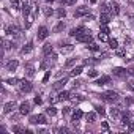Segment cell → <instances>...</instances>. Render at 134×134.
Masks as SVG:
<instances>
[{"instance_id":"6da1fadb","label":"cell","mask_w":134,"mask_h":134,"mask_svg":"<svg viewBox=\"0 0 134 134\" xmlns=\"http://www.w3.org/2000/svg\"><path fill=\"white\" fill-rule=\"evenodd\" d=\"M101 98H103V101H106V103H114V101L118 100V93L114 92V90H109V92H104L101 95Z\"/></svg>"},{"instance_id":"7a4b0ae2","label":"cell","mask_w":134,"mask_h":134,"mask_svg":"<svg viewBox=\"0 0 134 134\" xmlns=\"http://www.w3.org/2000/svg\"><path fill=\"white\" fill-rule=\"evenodd\" d=\"M19 87H21V92L22 93H28V92H32L33 88V85L30 80H25V79H21L19 80Z\"/></svg>"},{"instance_id":"3957f363","label":"cell","mask_w":134,"mask_h":134,"mask_svg":"<svg viewBox=\"0 0 134 134\" xmlns=\"http://www.w3.org/2000/svg\"><path fill=\"white\" fill-rule=\"evenodd\" d=\"M30 123L32 125H44V123H48V121H46V115L44 114L33 115V117H30Z\"/></svg>"},{"instance_id":"277c9868","label":"cell","mask_w":134,"mask_h":134,"mask_svg":"<svg viewBox=\"0 0 134 134\" xmlns=\"http://www.w3.org/2000/svg\"><path fill=\"white\" fill-rule=\"evenodd\" d=\"M76 39H77L79 43H90V41H92V33H90V30H87V32H84L82 35L76 36Z\"/></svg>"},{"instance_id":"5b68a950","label":"cell","mask_w":134,"mask_h":134,"mask_svg":"<svg viewBox=\"0 0 134 134\" xmlns=\"http://www.w3.org/2000/svg\"><path fill=\"white\" fill-rule=\"evenodd\" d=\"M48 35H49V30H48V27H39L38 28V41H43V39L48 38Z\"/></svg>"},{"instance_id":"8992f818","label":"cell","mask_w":134,"mask_h":134,"mask_svg":"<svg viewBox=\"0 0 134 134\" xmlns=\"http://www.w3.org/2000/svg\"><path fill=\"white\" fill-rule=\"evenodd\" d=\"M5 32H7V35H11V36H19V35H21V30L16 25H8Z\"/></svg>"},{"instance_id":"52a82bcc","label":"cell","mask_w":134,"mask_h":134,"mask_svg":"<svg viewBox=\"0 0 134 134\" xmlns=\"http://www.w3.org/2000/svg\"><path fill=\"white\" fill-rule=\"evenodd\" d=\"M88 30V28H85V27H74V28H71V32H69V35H71V36H79V35H82L84 32H87Z\"/></svg>"},{"instance_id":"ba28073f","label":"cell","mask_w":134,"mask_h":134,"mask_svg":"<svg viewBox=\"0 0 134 134\" xmlns=\"http://www.w3.org/2000/svg\"><path fill=\"white\" fill-rule=\"evenodd\" d=\"M28 112H30V104L25 101V103H22L21 106H19V114L21 115H27Z\"/></svg>"},{"instance_id":"9c48e42d","label":"cell","mask_w":134,"mask_h":134,"mask_svg":"<svg viewBox=\"0 0 134 134\" xmlns=\"http://www.w3.org/2000/svg\"><path fill=\"white\" fill-rule=\"evenodd\" d=\"M112 71H114V76H117V77H126V74H128V71H126V69L125 68H114L112 69Z\"/></svg>"},{"instance_id":"30bf717a","label":"cell","mask_w":134,"mask_h":134,"mask_svg":"<svg viewBox=\"0 0 134 134\" xmlns=\"http://www.w3.org/2000/svg\"><path fill=\"white\" fill-rule=\"evenodd\" d=\"M82 110H80V109H76L74 110V112H73V115H71V120H73V123H77V121L80 120V118H82Z\"/></svg>"},{"instance_id":"8fae6325","label":"cell","mask_w":134,"mask_h":134,"mask_svg":"<svg viewBox=\"0 0 134 134\" xmlns=\"http://www.w3.org/2000/svg\"><path fill=\"white\" fill-rule=\"evenodd\" d=\"M30 11H32V8H30V3H28L27 0H25V2H22V14H24V17H27L28 14H32Z\"/></svg>"},{"instance_id":"7c38bea8","label":"cell","mask_w":134,"mask_h":134,"mask_svg":"<svg viewBox=\"0 0 134 134\" xmlns=\"http://www.w3.org/2000/svg\"><path fill=\"white\" fill-rule=\"evenodd\" d=\"M14 109H16V103H14V101L7 103V104L3 106V114H10V112H13Z\"/></svg>"},{"instance_id":"4fadbf2b","label":"cell","mask_w":134,"mask_h":134,"mask_svg":"<svg viewBox=\"0 0 134 134\" xmlns=\"http://www.w3.org/2000/svg\"><path fill=\"white\" fill-rule=\"evenodd\" d=\"M85 14H88V8H87V7H80V8L76 10L74 17H82V16H85Z\"/></svg>"},{"instance_id":"5bb4252c","label":"cell","mask_w":134,"mask_h":134,"mask_svg":"<svg viewBox=\"0 0 134 134\" xmlns=\"http://www.w3.org/2000/svg\"><path fill=\"white\" fill-rule=\"evenodd\" d=\"M66 82H68V77H63V79H60V80H57V82L54 84V88H55V90H60V88L65 87Z\"/></svg>"},{"instance_id":"9a60e30c","label":"cell","mask_w":134,"mask_h":134,"mask_svg":"<svg viewBox=\"0 0 134 134\" xmlns=\"http://www.w3.org/2000/svg\"><path fill=\"white\" fill-rule=\"evenodd\" d=\"M25 74L28 76V77H33L35 76V68H33L32 63H27L25 65Z\"/></svg>"},{"instance_id":"2e32d148","label":"cell","mask_w":134,"mask_h":134,"mask_svg":"<svg viewBox=\"0 0 134 134\" xmlns=\"http://www.w3.org/2000/svg\"><path fill=\"white\" fill-rule=\"evenodd\" d=\"M73 51H74V46L73 44H65V46H62V48H60L62 54H69V52H73Z\"/></svg>"},{"instance_id":"e0dca14e","label":"cell","mask_w":134,"mask_h":134,"mask_svg":"<svg viewBox=\"0 0 134 134\" xmlns=\"http://www.w3.org/2000/svg\"><path fill=\"white\" fill-rule=\"evenodd\" d=\"M17 65H19V62H17V60H11V62L7 63V69H8V71H16Z\"/></svg>"},{"instance_id":"ac0fdd59","label":"cell","mask_w":134,"mask_h":134,"mask_svg":"<svg viewBox=\"0 0 134 134\" xmlns=\"http://www.w3.org/2000/svg\"><path fill=\"white\" fill-rule=\"evenodd\" d=\"M32 51H33V43L28 41V43L24 46V48L21 49V54H28V52H32Z\"/></svg>"},{"instance_id":"d6986e66","label":"cell","mask_w":134,"mask_h":134,"mask_svg":"<svg viewBox=\"0 0 134 134\" xmlns=\"http://www.w3.org/2000/svg\"><path fill=\"white\" fill-rule=\"evenodd\" d=\"M109 21H110V13H101V25H106L109 24Z\"/></svg>"},{"instance_id":"ffe728a7","label":"cell","mask_w":134,"mask_h":134,"mask_svg":"<svg viewBox=\"0 0 134 134\" xmlns=\"http://www.w3.org/2000/svg\"><path fill=\"white\" fill-rule=\"evenodd\" d=\"M107 82H110V77H109V76H101V77L98 79L95 84H96V85H106Z\"/></svg>"},{"instance_id":"44dd1931","label":"cell","mask_w":134,"mask_h":134,"mask_svg":"<svg viewBox=\"0 0 134 134\" xmlns=\"http://www.w3.org/2000/svg\"><path fill=\"white\" fill-rule=\"evenodd\" d=\"M52 49H54V46H52V44H44L43 46V54L44 55H49V54H52Z\"/></svg>"},{"instance_id":"7402d4cb","label":"cell","mask_w":134,"mask_h":134,"mask_svg":"<svg viewBox=\"0 0 134 134\" xmlns=\"http://www.w3.org/2000/svg\"><path fill=\"white\" fill-rule=\"evenodd\" d=\"M85 118H87L88 123H95V121H96V114L95 112H88V114L85 115Z\"/></svg>"},{"instance_id":"603a6c76","label":"cell","mask_w":134,"mask_h":134,"mask_svg":"<svg viewBox=\"0 0 134 134\" xmlns=\"http://www.w3.org/2000/svg\"><path fill=\"white\" fill-rule=\"evenodd\" d=\"M84 71V68L82 66H77V68H74V69H71V73H69V76H71V77H76V76H79L80 73Z\"/></svg>"},{"instance_id":"cb8c5ba5","label":"cell","mask_w":134,"mask_h":134,"mask_svg":"<svg viewBox=\"0 0 134 134\" xmlns=\"http://www.w3.org/2000/svg\"><path fill=\"white\" fill-rule=\"evenodd\" d=\"M63 100H69V93H68V92H60V93H59L57 101H63Z\"/></svg>"},{"instance_id":"d4e9b609","label":"cell","mask_w":134,"mask_h":134,"mask_svg":"<svg viewBox=\"0 0 134 134\" xmlns=\"http://www.w3.org/2000/svg\"><path fill=\"white\" fill-rule=\"evenodd\" d=\"M121 123H123V125L129 123V112H123V114H121Z\"/></svg>"},{"instance_id":"484cf974","label":"cell","mask_w":134,"mask_h":134,"mask_svg":"<svg viewBox=\"0 0 134 134\" xmlns=\"http://www.w3.org/2000/svg\"><path fill=\"white\" fill-rule=\"evenodd\" d=\"M63 28H65V22H63V21H60L59 24L55 25V28H54V32H62Z\"/></svg>"},{"instance_id":"4316f807","label":"cell","mask_w":134,"mask_h":134,"mask_svg":"<svg viewBox=\"0 0 134 134\" xmlns=\"http://www.w3.org/2000/svg\"><path fill=\"white\" fill-rule=\"evenodd\" d=\"M109 46L112 49H117L118 48V41H117V39H109Z\"/></svg>"},{"instance_id":"83f0119b","label":"cell","mask_w":134,"mask_h":134,"mask_svg":"<svg viewBox=\"0 0 134 134\" xmlns=\"http://www.w3.org/2000/svg\"><path fill=\"white\" fill-rule=\"evenodd\" d=\"M110 115H112L114 118H118L120 117V110L118 109H112V110H110Z\"/></svg>"},{"instance_id":"f1b7e54d","label":"cell","mask_w":134,"mask_h":134,"mask_svg":"<svg viewBox=\"0 0 134 134\" xmlns=\"http://www.w3.org/2000/svg\"><path fill=\"white\" fill-rule=\"evenodd\" d=\"M43 11H44V14L48 16V17H51L52 14H54V11H52V8H49V7H46V8H44Z\"/></svg>"},{"instance_id":"f546056e","label":"cell","mask_w":134,"mask_h":134,"mask_svg":"<svg viewBox=\"0 0 134 134\" xmlns=\"http://www.w3.org/2000/svg\"><path fill=\"white\" fill-rule=\"evenodd\" d=\"M98 38H100L101 41H107V33H104V32H100V35H98Z\"/></svg>"},{"instance_id":"4dcf8cb0","label":"cell","mask_w":134,"mask_h":134,"mask_svg":"<svg viewBox=\"0 0 134 134\" xmlns=\"http://www.w3.org/2000/svg\"><path fill=\"white\" fill-rule=\"evenodd\" d=\"M46 114L48 115H55L57 110H55V107H49V109H46Z\"/></svg>"},{"instance_id":"1f68e13d","label":"cell","mask_w":134,"mask_h":134,"mask_svg":"<svg viewBox=\"0 0 134 134\" xmlns=\"http://www.w3.org/2000/svg\"><path fill=\"white\" fill-rule=\"evenodd\" d=\"M11 46H13V44H11L8 39H3V48L7 49V51H8V49H11Z\"/></svg>"},{"instance_id":"d6a6232c","label":"cell","mask_w":134,"mask_h":134,"mask_svg":"<svg viewBox=\"0 0 134 134\" xmlns=\"http://www.w3.org/2000/svg\"><path fill=\"white\" fill-rule=\"evenodd\" d=\"M10 2H11V7H13L14 10L19 8V0H10Z\"/></svg>"},{"instance_id":"836d02e7","label":"cell","mask_w":134,"mask_h":134,"mask_svg":"<svg viewBox=\"0 0 134 134\" xmlns=\"http://www.w3.org/2000/svg\"><path fill=\"white\" fill-rule=\"evenodd\" d=\"M57 16H59V17H65L66 16V11L63 10V8H60L59 11H57Z\"/></svg>"},{"instance_id":"e575fe53","label":"cell","mask_w":134,"mask_h":134,"mask_svg":"<svg viewBox=\"0 0 134 134\" xmlns=\"http://www.w3.org/2000/svg\"><path fill=\"white\" fill-rule=\"evenodd\" d=\"M118 5L117 3H112V13H115V14H118Z\"/></svg>"},{"instance_id":"d590c367","label":"cell","mask_w":134,"mask_h":134,"mask_svg":"<svg viewBox=\"0 0 134 134\" xmlns=\"http://www.w3.org/2000/svg\"><path fill=\"white\" fill-rule=\"evenodd\" d=\"M88 49L93 51V52H98V51H100V48H98L96 44H90V46H88Z\"/></svg>"},{"instance_id":"8d00e7d4","label":"cell","mask_w":134,"mask_h":134,"mask_svg":"<svg viewBox=\"0 0 134 134\" xmlns=\"http://www.w3.org/2000/svg\"><path fill=\"white\" fill-rule=\"evenodd\" d=\"M49 77H51V71H48V73L44 74V77H43V82L46 84V82H48V80H49Z\"/></svg>"},{"instance_id":"74e56055","label":"cell","mask_w":134,"mask_h":134,"mask_svg":"<svg viewBox=\"0 0 134 134\" xmlns=\"http://www.w3.org/2000/svg\"><path fill=\"white\" fill-rule=\"evenodd\" d=\"M96 112H98V114H101V115L106 114V112H104V107H101V106H96Z\"/></svg>"},{"instance_id":"f35d334b","label":"cell","mask_w":134,"mask_h":134,"mask_svg":"<svg viewBox=\"0 0 134 134\" xmlns=\"http://www.w3.org/2000/svg\"><path fill=\"white\" fill-rule=\"evenodd\" d=\"M24 129H22L21 126H13V132H22Z\"/></svg>"},{"instance_id":"ab89813d","label":"cell","mask_w":134,"mask_h":134,"mask_svg":"<svg viewBox=\"0 0 134 134\" xmlns=\"http://www.w3.org/2000/svg\"><path fill=\"white\" fill-rule=\"evenodd\" d=\"M101 128H103L104 131H109V125L106 123V121H103V123H101Z\"/></svg>"},{"instance_id":"60d3db41","label":"cell","mask_w":134,"mask_h":134,"mask_svg":"<svg viewBox=\"0 0 134 134\" xmlns=\"http://www.w3.org/2000/svg\"><path fill=\"white\" fill-rule=\"evenodd\" d=\"M98 76V71H88V77H96Z\"/></svg>"},{"instance_id":"b9f144b4","label":"cell","mask_w":134,"mask_h":134,"mask_svg":"<svg viewBox=\"0 0 134 134\" xmlns=\"http://www.w3.org/2000/svg\"><path fill=\"white\" fill-rule=\"evenodd\" d=\"M19 80H21V79H8L7 82H8V84H11V85H13V84H16V82H19Z\"/></svg>"},{"instance_id":"7bdbcfd3","label":"cell","mask_w":134,"mask_h":134,"mask_svg":"<svg viewBox=\"0 0 134 134\" xmlns=\"http://www.w3.org/2000/svg\"><path fill=\"white\" fill-rule=\"evenodd\" d=\"M128 129H129V131H134V121H129V123H128Z\"/></svg>"},{"instance_id":"ee69618b","label":"cell","mask_w":134,"mask_h":134,"mask_svg":"<svg viewBox=\"0 0 134 134\" xmlns=\"http://www.w3.org/2000/svg\"><path fill=\"white\" fill-rule=\"evenodd\" d=\"M128 88H129L131 92H134V80H131V82L128 84Z\"/></svg>"},{"instance_id":"f6af8a7d","label":"cell","mask_w":134,"mask_h":134,"mask_svg":"<svg viewBox=\"0 0 134 134\" xmlns=\"http://www.w3.org/2000/svg\"><path fill=\"white\" fill-rule=\"evenodd\" d=\"M74 62H76V59H69V60L66 62V66H71L73 63H74Z\"/></svg>"},{"instance_id":"bcb514c9","label":"cell","mask_w":134,"mask_h":134,"mask_svg":"<svg viewBox=\"0 0 134 134\" xmlns=\"http://www.w3.org/2000/svg\"><path fill=\"white\" fill-rule=\"evenodd\" d=\"M65 3H66V5H69V7H71V5H74V3H76V0H65Z\"/></svg>"},{"instance_id":"7dc6e473","label":"cell","mask_w":134,"mask_h":134,"mask_svg":"<svg viewBox=\"0 0 134 134\" xmlns=\"http://www.w3.org/2000/svg\"><path fill=\"white\" fill-rule=\"evenodd\" d=\"M101 32H104V33H109V28H107L106 25H101Z\"/></svg>"},{"instance_id":"c3c4849f","label":"cell","mask_w":134,"mask_h":134,"mask_svg":"<svg viewBox=\"0 0 134 134\" xmlns=\"http://www.w3.org/2000/svg\"><path fill=\"white\" fill-rule=\"evenodd\" d=\"M35 103H36V104H41V98L36 96V98H35Z\"/></svg>"},{"instance_id":"681fc988","label":"cell","mask_w":134,"mask_h":134,"mask_svg":"<svg viewBox=\"0 0 134 134\" xmlns=\"http://www.w3.org/2000/svg\"><path fill=\"white\" fill-rule=\"evenodd\" d=\"M131 103H132L131 98H126V100H125V104H131Z\"/></svg>"},{"instance_id":"f907efd6","label":"cell","mask_w":134,"mask_h":134,"mask_svg":"<svg viewBox=\"0 0 134 134\" xmlns=\"http://www.w3.org/2000/svg\"><path fill=\"white\" fill-rule=\"evenodd\" d=\"M128 73H129L131 76H134V66H132V68H131V69H129V71H128Z\"/></svg>"},{"instance_id":"816d5d0a","label":"cell","mask_w":134,"mask_h":134,"mask_svg":"<svg viewBox=\"0 0 134 134\" xmlns=\"http://www.w3.org/2000/svg\"><path fill=\"white\" fill-rule=\"evenodd\" d=\"M90 2H92V3H96V2H98V0H90Z\"/></svg>"},{"instance_id":"f5cc1de1","label":"cell","mask_w":134,"mask_h":134,"mask_svg":"<svg viewBox=\"0 0 134 134\" xmlns=\"http://www.w3.org/2000/svg\"><path fill=\"white\" fill-rule=\"evenodd\" d=\"M131 21H132V24H134V16H131Z\"/></svg>"},{"instance_id":"db71d44e","label":"cell","mask_w":134,"mask_h":134,"mask_svg":"<svg viewBox=\"0 0 134 134\" xmlns=\"http://www.w3.org/2000/svg\"><path fill=\"white\" fill-rule=\"evenodd\" d=\"M46 2H52V0H46Z\"/></svg>"},{"instance_id":"11a10c76","label":"cell","mask_w":134,"mask_h":134,"mask_svg":"<svg viewBox=\"0 0 134 134\" xmlns=\"http://www.w3.org/2000/svg\"><path fill=\"white\" fill-rule=\"evenodd\" d=\"M60 2H65V0H60Z\"/></svg>"}]
</instances>
